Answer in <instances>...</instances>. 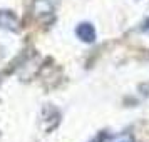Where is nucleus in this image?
Here are the masks:
<instances>
[{
	"mask_svg": "<svg viewBox=\"0 0 149 142\" xmlns=\"http://www.w3.org/2000/svg\"><path fill=\"white\" fill-rule=\"evenodd\" d=\"M107 137H109V135L106 134V132H101V134L97 135V139H95L94 142H104V141H107Z\"/></svg>",
	"mask_w": 149,
	"mask_h": 142,
	"instance_id": "3",
	"label": "nucleus"
},
{
	"mask_svg": "<svg viewBox=\"0 0 149 142\" xmlns=\"http://www.w3.org/2000/svg\"><path fill=\"white\" fill-rule=\"evenodd\" d=\"M142 32H146V34H149V17L144 20V24H142V27H141Z\"/></svg>",
	"mask_w": 149,
	"mask_h": 142,
	"instance_id": "4",
	"label": "nucleus"
},
{
	"mask_svg": "<svg viewBox=\"0 0 149 142\" xmlns=\"http://www.w3.org/2000/svg\"><path fill=\"white\" fill-rule=\"evenodd\" d=\"M75 34H77V37L82 42H86V44H92L95 40V30L91 24H81V25H77Z\"/></svg>",
	"mask_w": 149,
	"mask_h": 142,
	"instance_id": "1",
	"label": "nucleus"
},
{
	"mask_svg": "<svg viewBox=\"0 0 149 142\" xmlns=\"http://www.w3.org/2000/svg\"><path fill=\"white\" fill-rule=\"evenodd\" d=\"M17 17L8 10H0V28H8V30H17Z\"/></svg>",
	"mask_w": 149,
	"mask_h": 142,
	"instance_id": "2",
	"label": "nucleus"
},
{
	"mask_svg": "<svg viewBox=\"0 0 149 142\" xmlns=\"http://www.w3.org/2000/svg\"><path fill=\"white\" fill-rule=\"evenodd\" d=\"M117 142H134V141H132V137H131V135H122Z\"/></svg>",
	"mask_w": 149,
	"mask_h": 142,
	"instance_id": "5",
	"label": "nucleus"
}]
</instances>
